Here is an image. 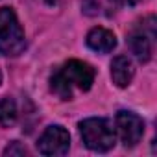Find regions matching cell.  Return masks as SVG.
<instances>
[{
  "mask_svg": "<svg viewBox=\"0 0 157 157\" xmlns=\"http://www.w3.org/2000/svg\"><path fill=\"white\" fill-rule=\"evenodd\" d=\"M0 85H2V70H0Z\"/></svg>",
  "mask_w": 157,
  "mask_h": 157,
  "instance_id": "obj_13",
  "label": "cell"
},
{
  "mask_svg": "<svg viewBox=\"0 0 157 157\" xmlns=\"http://www.w3.org/2000/svg\"><path fill=\"white\" fill-rule=\"evenodd\" d=\"M87 46L98 54H109L113 52V48L117 46V37L111 30L107 28H102V26H96L93 28L89 33H87Z\"/></svg>",
  "mask_w": 157,
  "mask_h": 157,
  "instance_id": "obj_7",
  "label": "cell"
},
{
  "mask_svg": "<svg viewBox=\"0 0 157 157\" xmlns=\"http://www.w3.org/2000/svg\"><path fill=\"white\" fill-rule=\"evenodd\" d=\"M155 19L148 17L140 26H137L129 37L128 44L131 54L137 57L139 63H148L151 59V50H153V39H155Z\"/></svg>",
  "mask_w": 157,
  "mask_h": 157,
  "instance_id": "obj_4",
  "label": "cell"
},
{
  "mask_svg": "<svg viewBox=\"0 0 157 157\" xmlns=\"http://www.w3.org/2000/svg\"><path fill=\"white\" fill-rule=\"evenodd\" d=\"M83 11L87 15H96L98 13V2H94V0H83Z\"/></svg>",
  "mask_w": 157,
  "mask_h": 157,
  "instance_id": "obj_11",
  "label": "cell"
},
{
  "mask_svg": "<svg viewBox=\"0 0 157 157\" xmlns=\"http://www.w3.org/2000/svg\"><path fill=\"white\" fill-rule=\"evenodd\" d=\"M26 48L24 30L11 8H0V54L15 57Z\"/></svg>",
  "mask_w": 157,
  "mask_h": 157,
  "instance_id": "obj_3",
  "label": "cell"
},
{
  "mask_svg": "<svg viewBox=\"0 0 157 157\" xmlns=\"http://www.w3.org/2000/svg\"><path fill=\"white\" fill-rule=\"evenodd\" d=\"M115 133L126 148H133L144 135V120L131 111H118L115 117Z\"/></svg>",
  "mask_w": 157,
  "mask_h": 157,
  "instance_id": "obj_5",
  "label": "cell"
},
{
  "mask_svg": "<svg viewBox=\"0 0 157 157\" xmlns=\"http://www.w3.org/2000/svg\"><path fill=\"white\" fill-rule=\"evenodd\" d=\"M96 72L89 63L70 59L63 67H57L50 76V89L54 94H57L61 100L72 98V89L89 91L94 83Z\"/></svg>",
  "mask_w": 157,
  "mask_h": 157,
  "instance_id": "obj_1",
  "label": "cell"
},
{
  "mask_svg": "<svg viewBox=\"0 0 157 157\" xmlns=\"http://www.w3.org/2000/svg\"><path fill=\"white\" fill-rule=\"evenodd\" d=\"M133 76H135V68L128 56H117L111 61V80L117 87L126 89L131 83Z\"/></svg>",
  "mask_w": 157,
  "mask_h": 157,
  "instance_id": "obj_8",
  "label": "cell"
},
{
  "mask_svg": "<svg viewBox=\"0 0 157 157\" xmlns=\"http://www.w3.org/2000/svg\"><path fill=\"white\" fill-rule=\"evenodd\" d=\"M26 153H28L26 146H22L19 140L10 142V144H8V148L4 150V155H6V157H21V155H26Z\"/></svg>",
  "mask_w": 157,
  "mask_h": 157,
  "instance_id": "obj_10",
  "label": "cell"
},
{
  "mask_svg": "<svg viewBox=\"0 0 157 157\" xmlns=\"http://www.w3.org/2000/svg\"><path fill=\"white\" fill-rule=\"evenodd\" d=\"M80 135L83 144L91 150V151H98V153H105L115 146L117 140V133L113 124L107 118H100V117H91L80 122Z\"/></svg>",
  "mask_w": 157,
  "mask_h": 157,
  "instance_id": "obj_2",
  "label": "cell"
},
{
  "mask_svg": "<svg viewBox=\"0 0 157 157\" xmlns=\"http://www.w3.org/2000/svg\"><path fill=\"white\" fill-rule=\"evenodd\" d=\"M70 148V135L63 126H50L43 131L37 140V150L43 155L57 157L65 155Z\"/></svg>",
  "mask_w": 157,
  "mask_h": 157,
  "instance_id": "obj_6",
  "label": "cell"
},
{
  "mask_svg": "<svg viewBox=\"0 0 157 157\" xmlns=\"http://www.w3.org/2000/svg\"><path fill=\"white\" fill-rule=\"evenodd\" d=\"M19 111L17 104L13 98H2L0 100V126L2 128H11L17 122Z\"/></svg>",
  "mask_w": 157,
  "mask_h": 157,
  "instance_id": "obj_9",
  "label": "cell"
},
{
  "mask_svg": "<svg viewBox=\"0 0 157 157\" xmlns=\"http://www.w3.org/2000/svg\"><path fill=\"white\" fill-rule=\"evenodd\" d=\"M109 2L113 6H117V8H131V6L139 4L140 0H109Z\"/></svg>",
  "mask_w": 157,
  "mask_h": 157,
  "instance_id": "obj_12",
  "label": "cell"
}]
</instances>
